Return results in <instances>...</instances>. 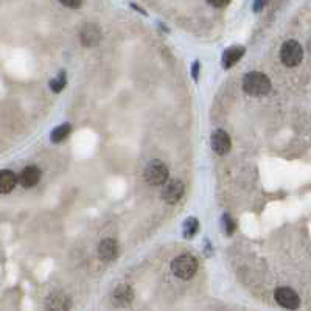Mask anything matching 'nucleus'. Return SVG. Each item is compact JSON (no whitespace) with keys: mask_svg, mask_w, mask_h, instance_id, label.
<instances>
[{"mask_svg":"<svg viewBox=\"0 0 311 311\" xmlns=\"http://www.w3.org/2000/svg\"><path fill=\"white\" fill-rule=\"evenodd\" d=\"M269 78L262 72H249L243 80V90L251 97H265L271 92Z\"/></svg>","mask_w":311,"mask_h":311,"instance_id":"nucleus-1","label":"nucleus"},{"mask_svg":"<svg viewBox=\"0 0 311 311\" xmlns=\"http://www.w3.org/2000/svg\"><path fill=\"white\" fill-rule=\"evenodd\" d=\"M198 271V260L190 254L176 257L171 262V272L182 280H190Z\"/></svg>","mask_w":311,"mask_h":311,"instance_id":"nucleus-2","label":"nucleus"},{"mask_svg":"<svg viewBox=\"0 0 311 311\" xmlns=\"http://www.w3.org/2000/svg\"><path fill=\"white\" fill-rule=\"evenodd\" d=\"M168 176H170V171H168L166 165L162 160H151L144 171V177L147 180V184L154 185V187L163 185L168 180Z\"/></svg>","mask_w":311,"mask_h":311,"instance_id":"nucleus-3","label":"nucleus"},{"mask_svg":"<svg viewBox=\"0 0 311 311\" xmlns=\"http://www.w3.org/2000/svg\"><path fill=\"white\" fill-rule=\"evenodd\" d=\"M304 58V48L297 41L283 42L280 48V59L287 67H296Z\"/></svg>","mask_w":311,"mask_h":311,"instance_id":"nucleus-4","label":"nucleus"},{"mask_svg":"<svg viewBox=\"0 0 311 311\" xmlns=\"http://www.w3.org/2000/svg\"><path fill=\"white\" fill-rule=\"evenodd\" d=\"M276 301L280 307L287 310H297L301 305V297L293 288L280 287L276 290Z\"/></svg>","mask_w":311,"mask_h":311,"instance_id":"nucleus-5","label":"nucleus"},{"mask_svg":"<svg viewBox=\"0 0 311 311\" xmlns=\"http://www.w3.org/2000/svg\"><path fill=\"white\" fill-rule=\"evenodd\" d=\"M184 193H185V187L184 184L180 182V180H171V182H168L162 193H160V198L166 202V204H176L179 202L180 199H182L184 196Z\"/></svg>","mask_w":311,"mask_h":311,"instance_id":"nucleus-6","label":"nucleus"},{"mask_svg":"<svg viewBox=\"0 0 311 311\" xmlns=\"http://www.w3.org/2000/svg\"><path fill=\"white\" fill-rule=\"evenodd\" d=\"M80 41L84 47H97L101 42V30L97 23H86L80 31Z\"/></svg>","mask_w":311,"mask_h":311,"instance_id":"nucleus-7","label":"nucleus"},{"mask_svg":"<svg viewBox=\"0 0 311 311\" xmlns=\"http://www.w3.org/2000/svg\"><path fill=\"white\" fill-rule=\"evenodd\" d=\"M212 148L218 156H226L230 148H232V140L229 137V134L223 129H216V131L212 134Z\"/></svg>","mask_w":311,"mask_h":311,"instance_id":"nucleus-8","label":"nucleus"},{"mask_svg":"<svg viewBox=\"0 0 311 311\" xmlns=\"http://www.w3.org/2000/svg\"><path fill=\"white\" fill-rule=\"evenodd\" d=\"M41 176H42V171L39 170L37 166L30 165V166H25L23 170L20 171V174L17 176V182L23 188H31V187H34V185L39 184V180H41Z\"/></svg>","mask_w":311,"mask_h":311,"instance_id":"nucleus-9","label":"nucleus"},{"mask_svg":"<svg viewBox=\"0 0 311 311\" xmlns=\"http://www.w3.org/2000/svg\"><path fill=\"white\" fill-rule=\"evenodd\" d=\"M119 255V243L112 238L103 240L98 244V257L105 262H112Z\"/></svg>","mask_w":311,"mask_h":311,"instance_id":"nucleus-10","label":"nucleus"},{"mask_svg":"<svg viewBox=\"0 0 311 311\" xmlns=\"http://www.w3.org/2000/svg\"><path fill=\"white\" fill-rule=\"evenodd\" d=\"M244 53H246V48L243 45H232V47L226 48L224 53H223V58H221L223 67L224 69L233 67L244 56Z\"/></svg>","mask_w":311,"mask_h":311,"instance_id":"nucleus-11","label":"nucleus"},{"mask_svg":"<svg viewBox=\"0 0 311 311\" xmlns=\"http://www.w3.org/2000/svg\"><path fill=\"white\" fill-rule=\"evenodd\" d=\"M17 184V176L11 170H2L0 171V194H6L14 190Z\"/></svg>","mask_w":311,"mask_h":311,"instance_id":"nucleus-12","label":"nucleus"},{"mask_svg":"<svg viewBox=\"0 0 311 311\" xmlns=\"http://www.w3.org/2000/svg\"><path fill=\"white\" fill-rule=\"evenodd\" d=\"M134 299V291L129 285H119L114 291V301L120 305L131 304Z\"/></svg>","mask_w":311,"mask_h":311,"instance_id":"nucleus-13","label":"nucleus"},{"mask_svg":"<svg viewBox=\"0 0 311 311\" xmlns=\"http://www.w3.org/2000/svg\"><path fill=\"white\" fill-rule=\"evenodd\" d=\"M70 307V302L67 297L61 293H53L47 299V308L48 310H67Z\"/></svg>","mask_w":311,"mask_h":311,"instance_id":"nucleus-14","label":"nucleus"},{"mask_svg":"<svg viewBox=\"0 0 311 311\" xmlns=\"http://www.w3.org/2000/svg\"><path fill=\"white\" fill-rule=\"evenodd\" d=\"M199 221H198V218H194V216H190L187 218L184 224H182V235L185 240H191L194 235H198V232H199Z\"/></svg>","mask_w":311,"mask_h":311,"instance_id":"nucleus-15","label":"nucleus"},{"mask_svg":"<svg viewBox=\"0 0 311 311\" xmlns=\"http://www.w3.org/2000/svg\"><path fill=\"white\" fill-rule=\"evenodd\" d=\"M70 131H72V125L70 123H62V125L56 126L53 131H51L50 140L53 142V144H61V142H64L69 137Z\"/></svg>","mask_w":311,"mask_h":311,"instance_id":"nucleus-16","label":"nucleus"},{"mask_svg":"<svg viewBox=\"0 0 311 311\" xmlns=\"http://www.w3.org/2000/svg\"><path fill=\"white\" fill-rule=\"evenodd\" d=\"M221 226H223V232L226 233V235H233L237 230V221L233 219L229 213H224L221 216Z\"/></svg>","mask_w":311,"mask_h":311,"instance_id":"nucleus-17","label":"nucleus"},{"mask_svg":"<svg viewBox=\"0 0 311 311\" xmlns=\"http://www.w3.org/2000/svg\"><path fill=\"white\" fill-rule=\"evenodd\" d=\"M66 84H67L66 72H59V75L55 78V80H50V83H48L50 89L53 90V92H56V94H59L61 90H62L64 87H66Z\"/></svg>","mask_w":311,"mask_h":311,"instance_id":"nucleus-18","label":"nucleus"},{"mask_svg":"<svg viewBox=\"0 0 311 311\" xmlns=\"http://www.w3.org/2000/svg\"><path fill=\"white\" fill-rule=\"evenodd\" d=\"M59 2H61L64 6L72 8V9H76V8H80V6H81L83 0H59Z\"/></svg>","mask_w":311,"mask_h":311,"instance_id":"nucleus-19","label":"nucleus"},{"mask_svg":"<svg viewBox=\"0 0 311 311\" xmlns=\"http://www.w3.org/2000/svg\"><path fill=\"white\" fill-rule=\"evenodd\" d=\"M207 3L215 8H224L230 3V0H207Z\"/></svg>","mask_w":311,"mask_h":311,"instance_id":"nucleus-20","label":"nucleus"},{"mask_svg":"<svg viewBox=\"0 0 311 311\" xmlns=\"http://www.w3.org/2000/svg\"><path fill=\"white\" fill-rule=\"evenodd\" d=\"M199 69H201V62L194 61L193 66H191V76H193L194 81H198V78H199Z\"/></svg>","mask_w":311,"mask_h":311,"instance_id":"nucleus-21","label":"nucleus"},{"mask_svg":"<svg viewBox=\"0 0 311 311\" xmlns=\"http://www.w3.org/2000/svg\"><path fill=\"white\" fill-rule=\"evenodd\" d=\"M268 2H269V0H255V2H254V11H255V12L262 11V9L266 6Z\"/></svg>","mask_w":311,"mask_h":311,"instance_id":"nucleus-22","label":"nucleus"},{"mask_svg":"<svg viewBox=\"0 0 311 311\" xmlns=\"http://www.w3.org/2000/svg\"><path fill=\"white\" fill-rule=\"evenodd\" d=\"M133 8H134L136 11H140V12H142V14H144V16H147V11H145V9H142L140 6H137V5H133Z\"/></svg>","mask_w":311,"mask_h":311,"instance_id":"nucleus-23","label":"nucleus"}]
</instances>
